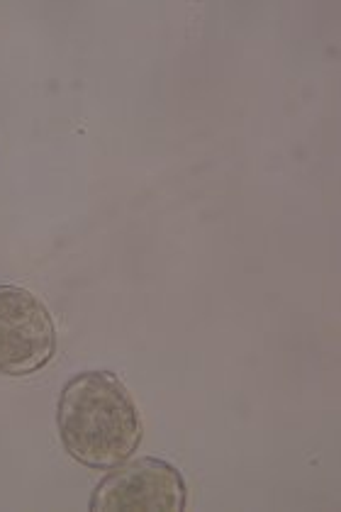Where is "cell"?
Masks as SVG:
<instances>
[{
  "label": "cell",
  "instance_id": "6da1fadb",
  "mask_svg": "<svg viewBox=\"0 0 341 512\" xmlns=\"http://www.w3.org/2000/svg\"><path fill=\"white\" fill-rule=\"evenodd\" d=\"M59 439L71 459L95 471L125 464L142 444V417L113 371L71 378L57 405Z\"/></svg>",
  "mask_w": 341,
  "mask_h": 512
},
{
  "label": "cell",
  "instance_id": "3957f363",
  "mask_svg": "<svg viewBox=\"0 0 341 512\" xmlns=\"http://www.w3.org/2000/svg\"><path fill=\"white\" fill-rule=\"evenodd\" d=\"M57 354L47 305L20 286H0V374L30 376Z\"/></svg>",
  "mask_w": 341,
  "mask_h": 512
},
{
  "label": "cell",
  "instance_id": "7a4b0ae2",
  "mask_svg": "<svg viewBox=\"0 0 341 512\" xmlns=\"http://www.w3.org/2000/svg\"><path fill=\"white\" fill-rule=\"evenodd\" d=\"M188 488L181 471L169 461L142 456L115 466L95 486L93 512H181L186 510Z\"/></svg>",
  "mask_w": 341,
  "mask_h": 512
}]
</instances>
